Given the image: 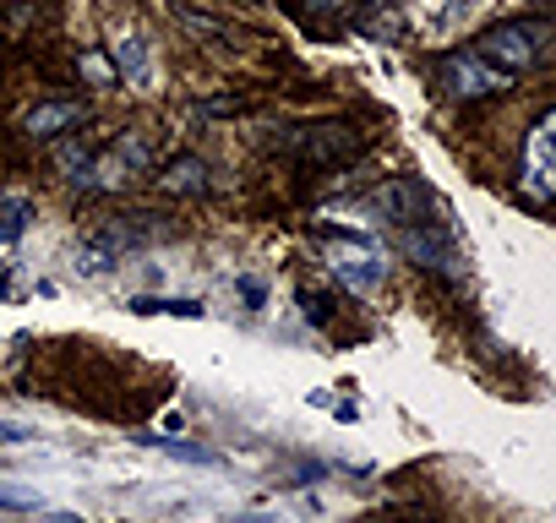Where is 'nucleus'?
Instances as JSON below:
<instances>
[{"label":"nucleus","instance_id":"a211bd4d","mask_svg":"<svg viewBox=\"0 0 556 523\" xmlns=\"http://www.w3.org/2000/svg\"><path fill=\"white\" fill-rule=\"evenodd\" d=\"M229 523H267V518H262V512H256V518H229Z\"/></svg>","mask_w":556,"mask_h":523},{"label":"nucleus","instance_id":"1a4fd4ad","mask_svg":"<svg viewBox=\"0 0 556 523\" xmlns=\"http://www.w3.org/2000/svg\"><path fill=\"white\" fill-rule=\"evenodd\" d=\"M518 186H523L529 202L551 196V115H540L534 131H529V153H523V180Z\"/></svg>","mask_w":556,"mask_h":523},{"label":"nucleus","instance_id":"f03ea898","mask_svg":"<svg viewBox=\"0 0 556 523\" xmlns=\"http://www.w3.org/2000/svg\"><path fill=\"white\" fill-rule=\"evenodd\" d=\"M551 39H556V28H551L545 17H518V23H496V28H485V34L475 39L469 55H480L485 66H496V72H507V77H523V72L545 66Z\"/></svg>","mask_w":556,"mask_h":523},{"label":"nucleus","instance_id":"39448f33","mask_svg":"<svg viewBox=\"0 0 556 523\" xmlns=\"http://www.w3.org/2000/svg\"><path fill=\"white\" fill-rule=\"evenodd\" d=\"M328 268H333L339 284H350V290H361V295H371V290L388 279V262H382L361 234H339V240L328 245Z\"/></svg>","mask_w":556,"mask_h":523},{"label":"nucleus","instance_id":"9d476101","mask_svg":"<svg viewBox=\"0 0 556 523\" xmlns=\"http://www.w3.org/2000/svg\"><path fill=\"white\" fill-rule=\"evenodd\" d=\"M159 186H164L169 196H197V191H207V164L191 158V153H180V158H169V164L159 169Z\"/></svg>","mask_w":556,"mask_h":523},{"label":"nucleus","instance_id":"f8f14e48","mask_svg":"<svg viewBox=\"0 0 556 523\" xmlns=\"http://www.w3.org/2000/svg\"><path fill=\"white\" fill-rule=\"evenodd\" d=\"M131 311H137V317H159V311H169V317H202L197 301H153V295H137Z\"/></svg>","mask_w":556,"mask_h":523},{"label":"nucleus","instance_id":"f257e3e1","mask_svg":"<svg viewBox=\"0 0 556 523\" xmlns=\"http://www.w3.org/2000/svg\"><path fill=\"white\" fill-rule=\"evenodd\" d=\"M148 164V142L137 137V131H126V137H115L110 148H61V169H66V180L77 186V191H121L137 169Z\"/></svg>","mask_w":556,"mask_h":523},{"label":"nucleus","instance_id":"dca6fc26","mask_svg":"<svg viewBox=\"0 0 556 523\" xmlns=\"http://www.w3.org/2000/svg\"><path fill=\"white\" fill-rule=\"evenodd\" d=\"M23 436H28L23 425H7V420H0V442H23Z\"/></svg>","mask_w":556,"mask_h":523},{"label":"nucleus","instance_id":"ddd939ff","mask_svg":"<svg viewBox=\"0 0 556 523\" xmlns=\"http://www.w3.org/2000/svg\"><path fill=\"white\" fill-rule=\"evenodd\" d=\"M137 442H148V447H164V452H175V458H186V463H207V458H213L207 447H191V442H175V436H137Z\"/></svg>","mask_w":556,"mask_h":523},{"label":"nucleus","instance_id":"423d86ee","mask_svg":"<svg viewBox=\"0 0 556 523\" xmlns=\"http://www.w3.org/2000/svg\"><path fill=\"white\" fill-rule=\"evenodd\" d=\"M393 245L404 251V256H415L420 268H431V273H442V279H458L464 268H458V245H453V234L447 229H437V224H415V229H393Z\"/></svg>","mask_w":556,"mask_h":523},{"label":"nucleus","instance_id":"20e7f679","mask_svg":"<svg viewBox=\"0 0 556 523\" xmlns=\"http://www.w3.org/2000/svg\"><path fill=\"white\" fill-rule=\"evenodd\" d=\"M366 207H371L382 224H393V229L431 224V218H426V213H431V191H426V180H415V175H393V180L371 186V191H366Z\"/></svg>","mask_w":556,"mask_h":523},{"label":"nucleus","instance_id":"7ed1b4c3","mask_svg":"<svg viewBox=\"0 0 556 523\" xmlns=\"http://www.w3.org/2000/svg\"><path fill=\"white\" fill-rule=\"evenodd\" d=\"M273 148L295 158V164H317V169H339V164H355L366 153V131L350 126V120H306V126H290L278 131Z\"/></svg>","mask_w":556,"mask_h":523},{"label":"nucleus","instance_id":"0eeeda50","mask_svg":"<svg viewBox=\"0 0 556 523\" xmlns=\"http://www.w3.org/2000/svg\"><path fill=\"white\" fill-rule=\"evenodd\" d=\"M442 82H447V93H453V99H496V93H507V88H513V77H507V72L485 66V61H480V55H469V50H458V55H447V61H442Z\"/></svg>","mask_w":556,"mask_h":523},{"label":"nucleus","instance_id":"6e6552de","mask_svg":"<svg viewBox=\"0 0 556 523\" xmlns=\"http://www.w3.org/2000/svg\"><path fill=\"white\" fill-rule=\"evenodd\" d=\"M83 120H88V104H83V99H50V104H34V110L23 115V131H28L34 142H50V137L83 126Z\"/></svg>","mask_w":556,"mask_h":523},{"label":"nucleus","instance_id":"f3484780","mask_svg":"<svg viewBox=\"0 0 556 523\" xmlns=\"http://www.w3.org/2000/svg\"><path fill=\"white\" fill-rule=\"evenodd\" d=\"M442 7H447V17H453V12H469L475 0H442Z\"/></svg>","mask_w":556,"mask_h":523},{"label":"nucleus","instance_id":"4468645a","mask_svg":"<svg viewBox=\"0 0 556 523\" xmlns=\"http://www.w3.org/2000/svg\"><path fill=\"white\" fill-rule=\"evenodd\" d=\"M240 295H245V306L256 311V306L267 301V284H262V279H240Z\"/></svg>","mask_w":556,"mask_h":523},{"label":"nucleus","instance_id":"2eb2a0df","mask_svg":"<svg viewBox=\"0 0 556 523\" xmlns=\"http://www.w3.org/2000/svg\"><path fill=\"white\" fill-rule=\"evenodd\" d=\"M312 12H339V7H361V0H306Z\"/></svg>","mask_w":556,"mask_h":523},{"label":"nucleus","instance_id":"9b49d317","mask_svg":"<svg viewBox=\"0 0 556 523\" xmlns=\"http://www.w3.org/2000/svg\"><path fill=\"white\" fill-rule=\"evenodd\" d=\"M115 66L126 82H148V44L142 39H121L115 44Z\"/></svg>","mask_w":556,"mask_h":523}]
</instances>
